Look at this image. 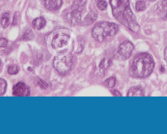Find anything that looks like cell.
I'll use <instances>...</instances> for the list:
<instances>
[{"instance_id":"7a4b0ae2","label":"cell","mask_w":167,"mask_h":134,"mask_svg":"<svg viewBox=\"0 0 167 134\" xmlns=\"http://www.w3.org/2000/svg\"><path fill=\"white\" fill-rule=\"evenodd\" d=\"M155 62L151 55L139 53L131 62L129 74L135 78H146L153 72Z\"/></svg>"},{"instance_id":"7c38bea8","label":"cell","mask_w":167,"mask_h":134,"mask_svg":"<svg viewBox=\"0 0 167 134\" xmlns=\"http://www.w3.org/2000/svg\"><path fill=\"white\" fill-rule=\"evenodd\" d=\"M98 14L95 11H92L90 12L89 13H87L86 16L84 18V24L85 25H89L92 24H93L96 20L97 19Z\"/></svg>"},{"instance_id":"2e32d148","label":"cell","mask_w":167,"mask_h":134,"mask_svg":"<svg viewBox=\"0 0 167 134\" xmlns=\"http://www.w3.org/2000/svg\"><path fill=\"white\" fill-rule=\"evenodd\" d=\"M105 85H106L109 88H113L116 84V79L115 78L110 77L106 79V81L104 82Z\"/></svg>"},{"instance_id":"30bf717a","label":"cell","mask_w":167,"mask_h":134,"mask_svg":"<svg viewBox=\"0 0 167 134\" xmlns=\"http://www.w3.org/2000/svg\"><path fill=\"white\" fill-rule=\"evenodd\" d=\"M145 96L144 89L140 86H135L131 88L127 93V96Z\"/></svg>"},{"instance_id":"52a82bcc","label":"cell","mask_w":167,"mask_h":134,"mask_svg":"<svg viewBox=\"0 0 167 134\" xmlns=\"http://www.w3.org/2000/svg\"><path fill=\"white\" fill-rule=\"evenodd\" d=\"M134 50V46L130 41H125L120 46L116 54L117 59L126 60L129 59Z\"/></svg>"},{"instance_id":"44dd1931","label":"cell","mask_w":167,"mask_h":134,"mask_svg":"<svg viewBox=\"0 0 167 134\" xmlns=\"http://www.w3.org/2000/svg\"><path fill=\"white\" fill-rule=\"evenodd\" d=\"M157 5H158V8L159 10H167V0H163Z\"/></svg>"},{"instance_id":"3957f363","label":"cell","mask_w":167,"mask_h":134,"mask_svg":"<svg viewBox=\"0 0 167 134\" xmlns=\"http://www.w3.org/2000/svg\"><path fill=\"white\" fill-rule=\"evenodd\" d=\"M118 31L119 26L116 24L109 22H99L95 25L92 35L96 41L103 42L115 36Z\"/></svg>"},{"instance_id":"9c48e42d","label":"cell","mask_w":167,"mask_h":134,"mask_svg":"<svg viewBox=\"0 0 167 134\" xmlns=\"http://www.w3.org/2000/svg\"><path fill=\"white\" fill-rule=\"evenodd\" d=\"M45 7L50 11H57L62 5V0H44Z\"/></svg>"},{"instance_id":"8992f818","label":"cell","mask_w":167,"mask_h":134,"mask_svg":"<svg viewBox=\"0 0 167 134\" xmlns=\"http://www.w3.org/2000/svg\"><path fill=\"white\" fill-rule=\"evenodd\" d=\"M71 37L69 35L60 33L56 35L52 40V46L54 50L60 53L65 52L69 46Z\"/></svg>"},{"instance_id":"ffe728a7","label":"cell","mask_w":167,"mask_h":134,"mask_svg":"<svg viewBox=\"0 0 167 134\" xmlns=\"http://www.w3.org/2000/svg\"><path fill=\"white\" fill-rule=\"evenodd\" d=\"M21 20V15L19 12H16L14 14L13 17V25H18Z\"/></svg>"},{"instance_id":"d4e9b609","label":"cell","mask_w":167,"mask_h":134,"mask_svg":"<svg viewBox=\"0 0 167 134\" xmlns=\"http://www.w3.org/2000/svg\"><path fill=\"white\" fill-rule=\"evenodd\" d=\"M149 1H151V2H153V1H155V0H149Z\"/></svg>"},{"instance_id":"7402d4cb","label":"cell","mask_w":167,"mask_h":134,"mask_svg":"<svg viewBox=\"0 0 167 134\" xmlns=\"http://www.w3.org/2000/svg\"><path fill=\"white\" fill-rule=\"evenodd\" d=\"M7 40L5 38L0 39V48H4L6 47L7 45Z\"/></svg>"},{"instance_id":"8fae6325","label":"cell","mask_w":167,"mask_h":134,"mask_svg":"<svg viewBox=\"0 0 167 134\" xmlns=\"http://www.w3.org/2000/svg\"><path fill=\"white\" fill-rule=\"evenodd\" d=\"M47 22L45 18L39 17L37 19H35L32 22L33 28L37 30H40L42 29L46 25Z\"/></svg>"},{"instance_id":"4fadbf2b","label":"cell","mask_w":167,"mask_h":134,"mask_svg":"<svg viewBox=\"0 0 167 134\" xmlns=\"http://www.w3.org/2000/svg\"><path fill=\"white\" fill-rule=\"evenodd\" d=\"M0 22H1L2 28H7V27L10 25V14L8 13H4L1 18Z\"/></svg>"},{"instance_id":"484cf974","label":"cell","mask_w":167,"mask_h":134,"mask_svg":"<svg viewBox=\"0 0 167 134\" xmlns=\"http://www.w3.org/2000/svg\"><path fill=\"white\" fill-rule=\"evenodd\" d=\"M1 65H2V62H1V61H0V66H1Z\"/></svg>"},{"instance_id":"e0dca14e","label":"cell","mask_w":167,"mask_h":134,"mask_svg":"<svg viewBox=\"0 0 167 134\" xmlns=\"http://www.w3.org/2000/svg\"><path fill=\"white\" fill-rule=\"evenodd\" d=\"M146 3L143 1H138L136 3L135 8L137 11H144L146 9Z\"/></svg>"},{"instance_id":"ba28073f","label":"cell","mask_w":167,"mask_h":134,"mask_svg":"<svg viewBox=\"0 0 167 134\" xmlns=\"http://www.w3.org/2000/svg\"><path fill=\"white\" fill-rule=\"evenodd\" d=\"M13 94L16 96H28L30 94V88L24 83H19L13 87Z\"/></svg>"},{"instance_id":"5b68a950","label":"cell","mask_w":167,"mask_h":134,"mask_svg":"<svg viewBox=\"0 0 167 134\" xmlns=\"http://www.w3.org/2000/svg\"><path fill=\"white\" fill-rule=\"evenodd\" d=\"M73 65V57L71 53H60L56 56L53 61L54 68L60 75H66L68 74Z\"/></svg>"},{"instance_id":"d6986e66","label":"cell","mask_w":167,"mask_h":134,"mask_svg":"<svg viewBox=\"0 0 167 134\" xmlns=\"http://www.w3.org/2000/svg\"><path fill=\"white\" fill-rule=\"evenodd\" d=\"M97 8L101 11L106 10L108 7V4L107 2L104 1V0H99V2H97Z\"/></svg>"},{"instance_id":"9a60e30c","label":"cell","mask_w":167,"mask_h":134,"mask_svg":"<svg viewBox=\"0 0 167 134\" xmlns=\"http://www.w3.org/2000/svg\"><path fill=\"white\" fill-rule=\"evenodd\" d=\"M20 71V68L16 65H11L8 68V73L11 75H15L18 74Z\"/></svg>"},{"instance_id":"4316f807","label":"cell","mask_w":167,"mask_h":134,"mask_svg":"<svg viewBox=\"0 0 167 134\" xmlns=\"http://www.w3.org/2000/svg\"><path fill=\"white\" fill-rule=\"evenodd\" d=\"M95 1H97V2H99V0H95Z\"/></svg>"},{"instance_id":"6da1fadb","label":"cell","mask_w":167,"mask_h":134,"mask_svg":"<svg viewBox=\"0 0 167 134\" xmlns=\"http://www.w3.org/2000/svg\"><path fill=\"white\" fill-rule=\"evenodd\" d=\"M110 4L112 14L118 22L134 33L139 31L140 25L131 9L129 0H110Z\"/></svg>"},{"instance_id":"277c9868","label":"cell","mask_w":167,"mask_h":134,"mask_svg":"<svg viewBox=\"0 0 167 134\" xmlns=\"http://www.w3.org/2000/svg\"><path fill=\"white\" fill-rule=\"evenodd\" d=\"M86 3V0H74L70 11L65 16V19L69 24L77 25L81 23Z\"/></svg>"},{"instance_id":"cb8c5ba5","label":"cell","mask_w":167,"mask_h":134,"mask_svg":"<svg viewBox=\"0 0 167 134\" xmlns=\"http://www.w3.org/2000/svg\"><path fill=\"white\" fill-rule=\"evenodd\" d=\"M110 92L114 96H121V94L118 90H116V89H112V90H110Z\"/></svg>"},{"instance_id":"603a6c76","label":"cell","mask_w":167,"mask_h":134,"mask_svg":"<svg viewBox=\"0 0 167 134\" xmlns=\"http://www.w3.org/2000/svg\"><path fill=\"white\" fill-rule=\"evenodd\" d=\"M37 85L40 86L41 88H46L47 86V83H45V82H44L43 81H42L41 79H37Z\"/></svg>"},{"instance_id":"5bb4252c","label":"cell","mask_w":167,"mask_h":134,"mask_svg":"<svg viewBox=\"0 0 167 134\" xmlns=\"http://www.w3.org/2000/svg\"><path fill=\"white\" fill-rule=\"evenodd\" d=\"M34 34L33 31L30 29H28L24 32L22 35V40H30L34 38Z\"/></svg>"},{"instance_id":"ac0fdd59","label":"cell","mask_w":167,"mask_h":134,"mask_svg":"<svg viewBox=\"0 0 167 134\" xmlns=\"http://www.w3.org/2000/svg\"><path fill=\"white\" fill-rule=\"evenodd\" d=\"M6 88H7V82H5V80L0 78V96L3 95L5 93Z\"/></svg>"}]
</instances>
